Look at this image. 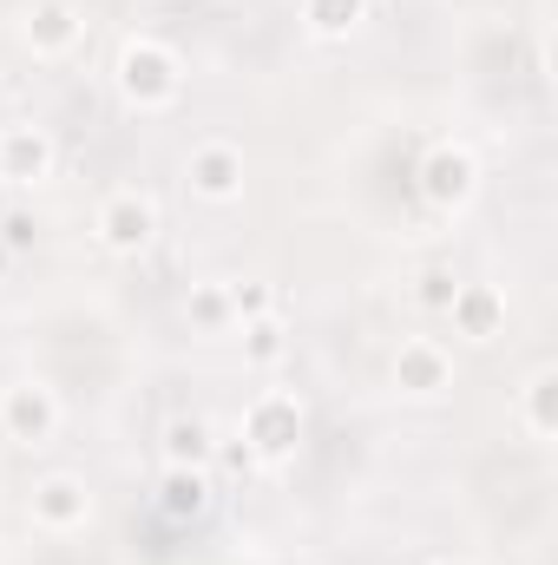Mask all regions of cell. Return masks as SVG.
I'll list each match as a JSON object with an SVG mask.
<instances>
[{
	"label": "cell",
	"instance_id": "7402d4cb",
	"mask_svg": "<svg viewBox=\"0 0 558 565\" xmlns=\"http://www.w3.org/2000/svg\"><path fill=\"white\" fill-rule=\"evenodd\" d=\"M433 565H453V559H433Z\"/></svg>",
	"mask_w": 558,
	"mask_h": 565
},
{
	"label": "cell",
	"instance_id": "2e32d148",
	"mask_svg": "<svg viewBox=\"0 0 558 565\" xmlns=\"http://www.w3.org/2000/svg\"><path fill=\"white\" fill-rule=\"evenodd\" d=\"M184 316H191V329H204V335L237 329V316H230V282H224V277L191 282V289H184Z\"/></svg>",
	"mask_w": 558,
	"mask_h": 565
},
{
	"label": "cell",
	"instance_id": "ffe728a7",
	"mask_svg": "<svg viewBox=\"0 0 558 565\" xmlns=\"http://www.w3.org/2000/svg\"><path fill=\"white\" fill-rule=\"evenodd\" d=\"M33 237H40V224H33V211H7V217H0V244H7L13 257H20V250H26Z\"/></svg>",
	"mask_w": 558,
	"mask_h": 565
},
{
	"label": "cell",
	"instance_id": "52a82bcc",
	"mask_svg": "<svg viewBox=\"0 0 558 565\" xmlns=\"http://www.w3.org/2000/svg\"><path fill=\"white\" fill-rule=\"evenodd\" d=\"M244 145L230 139H197L184 151V191L197 198V204H237L244 198Z\"/></svg>",
	"mask_w": 558,
	"mask_h": 565
},
{
	"label": "cell",
	"instance_id": "6da1fadb",
	"mask_svg": "<svg viewBox=\"0 0 558 565\" xmlns=\"http://www.w3.org/2000/svg\"><path fill=\"white\" fill-rule=\"evenodd\" d=\"M112 93L132 113H171L184 99V53L158 33H126L112 53Z\"/></svg>",
	"mask_w": 558,
	"mask_h": 565
},
{
	"label": "cell",
	"instance_id": "3957f363",
	"mask_svg": "<svg viewBox=\"0 0 558 565\" xmlns=\"http://www.w3.org/2000/svg\"><path fill=\"white\" fill-rule=\"evenodd\" d=\"M158 231H164V211H158V198H151L144 184L106 191L99 211H93V237H99V250H112V257H144V250L158 244Z\"/></svg>",
	"mask_w": 558,
	"mask_h": 565
},
{
	"label": "cell",
	"instance_id": "e0dca14e",
	"mask_svg": "<svg viewBox=\"0 0 558 565\" xmlns=\"http://www.w3.org/2000/svg\"><path fill=\"white\" fill-rule=\"evenodd\" d=\"M244 329V369H277L289 355V329L282 316H257V322H237Z\"/></svg>",
	"mask_w": 558,
	"mask_h": 565
},
{
	"label": "cell",
	"instance_id": "8fae6325",
	"mask_svg": "<svg viewBox=\"0 0 558 565\" xmlns=\"http://www.w3.org/2000/svg\"><path fill=\"white\" fill-rule=\"evenodd\" d=\"M447 322L460 342H493L506 335V289L500 282H460L453 302H447Z\"/></svg>",
	"mask_w": 558,
	"mask_h": 565
},
{
	"label": "cell",
	"instance_id": "5bb4252c",
	"mask_svg": "<svg viewBox=\"0 0 558 565\" xmlns=\"http://www.w3.org/2000/svg\"><path fill=\"white\" fill-rule=\"evenodd\" d=\"M158 454H164V467H211L217 460V427L204 415H171L164 434H158Z\"/></svg>",
	"mask_w": 558,
	"mask_h": 565
},
{
	"label": "cell",
	"instance_id": "4fadbf2b",
	"mask_svg": "<svg viewBox=\"0 0 558 565\" xmlns=\"http://www.w3.org/2000/svg\"><path fill=\"white\" fill-rule=\"evenodd\" d=\"M211 467H164L158 473V513L164 520H178V526H191V520H204L211 513Z\"/></svg>",
	"mask_w": 558,
	"mask_h": 565
},
{
	"label": "cell",
	"instance_id": "d6986e66",
	"mask_svg": "<svg viewBox=\"0 0 558 565\" xmlns=\"http://www.w3.org/2000/svg\"><path fill=\"white\" fill-rule=\"evenodd\" d=\"M453 289H460V277H453L447 264H427V270L415 277V289H408V296H415V309H427V316H447Z\"/></svg>",
	"mask_w": 558,
	"mask_h": 565
},
{
	"label": "cell",
	"instance_id": "8992f818",
	"mask_svg": "<svg viewBox=\"0 0 558 565\" xmlns=\"http://www.w3.org/2000/svg\"><path fill=\"white\" fill-rule=\"evenodd\" d=\"M415 178H420V198H427L440 217H460V211L480 198V158H473L466 145H453V139L433 145V151L420 158Z\"/></svg>",
	"mask_w": 558,
	"mask_h": 565
},
{
	"label": "cell",
	"instance_id": "9a60e30c",
	"mask_svg": "<svg viewBox=\"0 0 558 565\" xmlns=\"http://www.w3.org/2000/svg\"><path fill=\"white\" fill-rule=\"evenodd\" d=\"M368 7L375 0H296L309 40H348V33H362L368 26Z\"/></svg>",
	"mask_w": 558,
	"mask_h": 565
},
{
	"label": "cell",
	"instance_id": "7c38bea8",
	"mask_svg": "<svg viewBox=\"0 0 558 565\" xmlns=\"http://www.w3.org/2000/svg\"><path fill=\"white\" fill-rule=\"evenodd\" d=\"M513 415H519V427H526V440L552 447V434H558V369H552V362H539V369L519 382Z\"/></svg>",
	"mask_w": 558,
	"mask_h": 565
},
{
	"label": "cell",
	"instance_id": "9c48e42d",
	"mask_svg": "<svg viewBox=\"0 0 558 565\" xmlns=\"http://www.w3.org/2000/svg\"><path fill=\"white\" fill-rule=\"evenodd\" d=\"M53 164H60V139H53L46 126H33V119L0 126V184H13V191L46 184Z\"/></svg>",
	"mask_w": 558,
	"mask_h": 565
},
{
	"label": "cell",
	"instance_id": "ac0fdd59",
	"mask_svg": "<svg viewBox=\"0 0 558 565\" xmlns=\"http://www.w3.org/2000/svg\"><path fill=\"white\" fill-rule=\"evenodd\" d=\"M224 282H230V316L237 322L277 316V282H264V277H224Z\"/></svg>",
	"mask_w": 558,
	"mask_h": 565
},
{
	"label": "cell",
	"instance_id": "7a4b0ae2",
	"mask_svg": "<svg viewBox=\"0 0 558 565\" xmlns=\"http://www.w3.org/2000/svg\"><path fill=\"white\" fill-rule=\"evenodd\" d=\"M302 427H309V408L296 388H257L237 415V440L250 447L257 467H289L302 454Z\"/></svg>",
	"mask_w": 558,
	"mask_h": 565
},
{
	"label": "cell",
	"instance_id": "5b68a950",
	"mask_svg": "<svg viewBox=\"0 0 558 565\" xmlns=\"http://www.w3.org/2000/svg\"><path fill=\"white\" fill-rule=\"evenodd\" d=\"M93 513H99V500H93L86 473H46V480H33V493H26V520H33L46 540H73V533H86Z\"/></svg>",
	"mask_w": 558,
	"mask_h": 565
},
{
	"label": "cell",
	"instance_id": "44dd1931",
	"mask_svg": "<svg viewBox=\"0 0 558 565\" xmlns=\"http://www.w3.org/2000/svg\"><path fill=\"white\" fill-rule=\"evenodd\" d=\"M7 270H13V250H7V244H0V282H7Z\"/></svg>",
	"mask_w": 558,
	"mask_h": 565
},
{
	"label": "cell",
	"instance_id": "277c9868",
	"mask_svg": "<svg viewBox=\"0 0 558 565\" xmlns=\"http://www.w3.org/2000/svg\"><path fill=\"white\" fill-rule=\"evenodd\" d=\"M60 422H66V408H60V388L46 375H13L0 388V434L13 447H46Z\"/></svg>",
	"mask_w": 558,
	"mask_h": 565
},
{
	"label": "cell",
	"instance_id": "ba28073f",
	"mask_svg": "<svg viewBox=\"0 0 558 565\" xmlns=\"http://www.w3.org/2000/svg\"><path fill=\"white\" fill-rule=\"evenodd\" d=\"M388 382H395V395H408V402H440V395L453 388V349L433 342V335H401V349H395V362H388Z\"/></svg>",
	"mask_w": 558,
	"mask_h": 565
},
{
	"label": "cell",
	"instance_id": "30bf717a",
	"mask_svg": "<svg viewBox=\"0 0 558 565\" xmlns=\"http://www.w3.org/2000/svg\"><path fill=\"white\" fill-rule=\"evenodd\" d=\"M20 40H26L33 60H73L79 40H86V13L73 0H33L20 13Z\"/></svg>",
	"mask_w": 558,
	"mask_h": 565
}]
</instances>
